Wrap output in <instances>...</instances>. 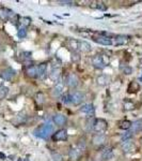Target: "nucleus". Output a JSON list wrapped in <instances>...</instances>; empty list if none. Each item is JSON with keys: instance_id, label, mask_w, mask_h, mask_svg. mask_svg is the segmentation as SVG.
<instances>
[{"instance_id": "58836bf2", "label": "nucleus", "mask_w": 142, "mask_h": 161, "mask_svg": "<svg viewBox=\"0 0 142 161\" xmlns=\"http://www.w3.org/2000/svg\"><path fill=\"white\" fill-rule=\"evenodd\" d=\"M141 130H142V128H141Z\"/></svg>"}, {"instance_id": "0eeeda50", "label": "nucleus", "mask_w": 142, "mask_h": 161, "mask_svg": "<svg viewBox=\"0 0 142 161\" xmlns=\"http://www.w3.org/2000/svg\"><path fill=\"white\" fill-rule=\"evenodd\" d=\"M66 139H68V132H66V130H64V129H61V130L55 132L53 136V140L55 142L65 141Z\"/></svg>"}, {"instance_id": "393cba45", "label": "nucleus", "mask_w": 142, "mask_h": 161, "mask_svg": "<svg viewBox=\"0 0 142 161\" xmlns=\"http://www.w3.org/2000/svg\"><path fill=\"white\" fill-rule=\"evenodd\" d=\"M131 127V121L129 120H123L120 123V128L123 129V130H128Z\"/></svg>"}, {"instance_id": "dca6fc26", "label": "nucleus", "mask_w": 142, "mask_h": 161, "mask_svg": "<svg viewBox=\"0 0 142 161\" xmlns=\"http://www.w3.org/2000/svg\"><path fill=\"white\" fill-rule=\"evenodd\" d=\"M59 75H60V67L53 66V69H51V71L49 73L50 79L53 80H55V82H57V80L59 79Z\"/></svg>"}, {"instance_id": "a211bd4d", "label": "nucleus", "mask_w": 142, "mask_h": 161, "mask_svg": "<svg viewBox=\"0 0 142 161\" xmlns=\"http://www.w3.org/2000/svg\"><path fill=\"white\" fill-rule=\"evenodd\" d=\"M113 44H115V45H122V44H125L127 43V37H125V36H117V37H114L112 41Z\"/></svg>"}, {"instance_id": "e433bc0d", "label": "nucleus", "mask_w": 142, "mask_h": 161, "mask_svg": "<svg viewBox=\"0 0 142 161\" xmlns=\"http://www.w3.org/2000/svg\"><path fill=\"white\" fill-rule=\"evenodd\" d=\"M97 8L100 9V10H106V6H104V3H103V2H99V6H97Z\"/></svg>"}, {"instance_id": "f704fd0d", "label": "nucleus", "mask_w": 142, "mask_h": 161, "mask_svg": "<svg viewBox=\"0 0 142 161\" xmlns=\"http://www.w3.org/2000/svg\"><path fill=\"white\" fill-rule=\"evenodd\" d=\"M53 158L55 161H62L61 155H59V154H53Z\"/></svg>"}, {"instance_id": "f8f14e48", "label": "nucleus", "mask_w": 142, "mask_h": 161, "mask_svg": "<svg viewBox=\"0 0 142 161\" xmlns=\"http://www.w3.org/2000/svg\"><path fill=\"white\" fill-rule=\"evenodd\" d=\"M63 90H64V84H63V83H61V82L57 83V85L53 87V96L55 98L60 97L62 93H63Z\"/></svg>"}, {"instance_id": "473e14b6", "label": "nucleus", "mask_w": 142, "mask_h": 161, "mask_svg": "<svg viewBox=\"0 0 142 161\" xmlns=\"http://www.w3.org/2000/svg\"><path fill=\"white\" fill-rule=\"evenodd\" d=\"M123 72H124V74H131L133 73V69L130 68V67H125V68L123 69Z\"/></svg>"}, {"instance_id": "412c9836", "label": "nucleus", "mask_w": 142, "mask_h": 161, "mask_svg": "<svg viewBox=\"0 0 142 161\" xmlns=\"http://www.w3.org/2000/svg\"><path fill=\"white\" fill-rule=\"evenodd\" d=\"M110 82V77L108 75H100V76L97 77V84L100 85V86H106L108 85Z\"/></svg>"}, {"instance_id": "2eb2a0df", "label": "nucleus", "mask_w": 142, "mask_h": 161, "mask_svg": "<svg viewBox=\"0 0 142 161\" xmlns=\"http://www.w3.org/2000/svg\"><path fill=\"white\" fill-rule=\"evenodd\" d=\"M53 123H55L57 126H64L66 123V118H65V116L64 115H62V114H56L55 116H53Z\"/></svg>"}, {"instance_id": "ddd939ff", "label": "nucleus", "mask_w": 142, "mask_h": 161, "mask_svg": "<svg viewBox=\"0 0 142 161\" xmlns=\"http://www.w3.org/2000/svg\"><path fill=\"white\" fill-rule=\"evenodd\" d=\"M80 112L86 115H93L94 114V106L91 103H86L80 108Z\"/></svg>"}, {"instance_id": "1a4fd4ad", "label": "nucleus", "mask_w": 142, "mask_h": 161, "mask_svg": "<svg viewBox=\"0 0 142 161\" xmlns=\"http://www.w3.org/2000/svg\"><path fill=\"white\" fill-rule=\"evenodd\" d=\"M106 141H107V136L102 133H99V134H96V136H94L92 140L93 144L96 145V146H102V145L105 144Z\"/></svg>"}, {"instance_id": "a878e982", "label": "nucleus", "mask_w": 142, "mask_h": 161, "mask_svg": "<svg viewBox=\"0 0 142 161\" xmlns=\"http://www.w3.org/2000/svg\"><path fill=\"white\" fill-rule=\"evenodd\" d=\"M9 93V88L6 86L0 87V99H4Z\"/></svg>"}, {"instance_id": "7ed1b4c3", "label": "nucleus", "mask_w": 142, "mask_h": 161, "mask_svg": "<svg viewBox=\"0 0 142 161\" xmlns=\"http://www.w3.org/2000/svg\"><path fill=\"white\" fill-rule=\"evenodd\" d=\"M71 98V103L74 105H79L82 103V101L84 100V95L81 92H74L69 95Z\"/></svg>"}, {"instance_id": "c756f323", "label": "nucleus", "mask_w": 142, "mask_h": 161, "mask_svg": "<svg viewBox=\"0 0 142 161\" xmlns=\"http://www.w3.org/2000/svg\"><path fill=\"white\" fill-rule=\"evenodd\" d=\"M131 136H133V132L131 131H127L122 136V141H125V140H130Z\"/></svg>"}, {"instance_id": "423d86ee", "label": "nucleus", "mask_w": 142, "mask_h": 161, "mask_svg": "<svg viewBox=\"0 0 142 161\" xmlns=\"http://www.w3.org/2000/svg\"><path fill=\"white\" fill-rule=\"evenodd\" d=\"M78 84H79V80L76 74L69 73L68 76H66V85H68L69 88H76L78 86Z\"/></svg>"}, {"instance_id": "aec40b11", "label": "nucleus", "mask_w": 142, "mask_h": 161, "mask_svg": "<svg viewBox=\"0 0 142 161\" xmlns=\"http://www.w3.org/2000/svg\"><path fill=\"white\" fill-rule=\"evenodd\" d=\"M79 47H80V50L82 52H84V53H90V52L92 51L91 44L88 43L87 41H80V42H79Z\"/></svg>"}, {"instance_id": "4468645a", "label": "nucleus", "mask_w": 142, "mask_h": 161, "mask_svg": "<svg viewBox=\"0 0 142 161\" xmlns=\"http://www.w3.org/2000/svg\"><path fill=\"white\" fill-rule=\"evenodd\" d=\"M94 41L99 44H102V45H111L112 44V39L105 37V36H99V37L94 38Z\"/></svg>"}, {"instance_id": "f257e3e1", "label": "nucleus", "mask_w": 142, "mask_h": 161, "mask_svg": "<svg viewBox=\"0 0 142 161\" xmlns=\"http://www.w3.org/2000/svg\"><path fill=\"white\" fill-rule=\"evenodd\" d=\"M53 132V127L49 124L43 125V126L38 127L37 130H34V136L38 137H41V139H46L50 136Z\"/></svg>"}, {"instance_id": "20e7f679", "label": "nucleus", "mask_w": 142, "mask_h": 161, "mask_svg": "<svg viewBox=\"0 0 142 161\" xmlns=\"http://www.w3.org/2000/svg\"><path fill=\"white\" fill-rule=\"evenodd\" d=\"M107 62L105 61V58L103 55H96L92 58V64L96 69H104L107 66Z\"/></svg>"}, {"instance_id": "6e6552de", "label": "nucleus", "mask_w": 142, "mask_h": 161, "mask_svg": "<svg viewBox=\"0 0 142 161\" xmlns=\"http://www.w3.org/2000/svg\"><path fill=\"white\" fill-rule=\"evenodd\" d=\"M15 74H16L15 70H13L11 68H8V69H4L3 71L0 73V76L6 80H12L13 77L15 76Z\"/></svg>"}, {"instance_id": "7c9ffc66", "label": "nucleus", "mask_w": 142, "mask_h": 161, "mask_svg": "<svg viewBox=\"0 0 142 161\" xmlns=\"http://www.w3.org/2000/svg\"><path fill=\"white\" fill-rule=\"evenodd\" d=\"M37 102L38 103V104H42V103L44 102V95L42 92L37 93Z\"/></svg>"}, {"instance_id": "f03ea898", "label": "nucleus", "mask_w": 142, "mask_h": 161, "mask_svg": "<svg viewBox=\"0 0 142 161\" xmlns=\"http://www.w3.org/2000/svg\"><path fill=\"white\" fill-rule=\"evenodd\" d=\"M107 127H108V124H107V121H106L105 119L97 118V119H95V120L93 121L92 129L95 132H97V133H102V132H105L106 131Z\"/></svg>"}, {"instance_id": "c9c22d12", "label": "nucleus", "mask_w": 142, "mask_h": 161, "mask_svg": "<svg viewBox=\"0 0 142 161\" xmlns=\"http://www.w3.org/2000/svg\"><path fill=\"white\" fill-rule=\"evenodd\" d=\"M59 3H61L62 6H72L74 2H72V1H59Z\"/></svg>"}, {"instance_id": "9b49d317", "label": "nucleus", "mask_w": 142, "mask_h": 161, "mask_svg": "<svg viewBox=\"0 0 142 161\" xmlns=\"http://www.w3.org/2000/svg\"><path fill=\"white\" fill-rule=\"evenodd\" d=\"M47 76V64H42L38 67V77H40L41 80L46 79Z\"/></svg>"}, {"instance_id": "f3484780", "label": "nucleus", "mask_w": 142, "mask_h": 161, "mask_svg": "<svg viewBox=\"0 0 142 161\" xmlns=\"http://www.w3.org/2000/svg\"><path fill=\"white\" fill-rule=\"evenodd\" d=\"M82 154V150L79 149V148H72L69 150V158H71L72 160H77L79 157L81 156Z\"/></svg>"}, {"instance_id": "4be33fe9", "label": "nucleus", "mask_w": 142, "mask_h": 161, "mask_svg": "<svg viewBox=\"0 0 142 161\" xmlns=\"http://www.w3.org/2000/svg\"><path fill=\"white\" fill-rule=\"evenodd\" d=\"M113 157V152L111 148H106L102 152V158L103 160H110Z\"/></svg>"}, {"instance_id": "72a5a7b5", "label": "nucleus", "mask_w": 142, "mask_h": 161, "mask_svg": "<svg viewBox=\"0 0 142 161\" xmlns=\"http://www.w3.org/2000/svg\"><path fill=\"white\" fill-rule=\"evenodd\" d=\"M62 102L63 103H71V98H69V95H65L62 99Z\"/></svg>"}, {"instance_id": "39448f33", "label": "nucleus", "mask_w": 142, "mask_h": 161, "mask_svg": "<svg viewBox=\"0 0 142 161\" xmlns=\"http://www.w3.org/2000/svg\"><path fill=\"white\" fill-rule=\"evenodd\" d=\"M121 147H122L124 153H134L136 150V146L131 140H125L121 142Z\"/></svg>"}, {"instance_id": "2f4dec72", "label": "nucleus", "mask_w": 142, "mask_h": 161, "mask_svg": "<svg viewBox=\"0 0 142 161\" xmlns=\"http://www.w3.org/2000/svg\"><path fill=\"white\" fill-rule=\"evenodd\" d=\"M124 108H125V110H133L134 104L131 102H125L124 103Z\"/></svg>"}, {"instance_id": "cd10ccee", "label": "nucleus", "mask_w": 142, "mask_h": 161, "mask_svg": "<svg viewBox=\"0 0 142 161\" xmlns=\"http://www.w3.org/2000/svg\"><path fill=\"white\" fill-rule=\"evenodd\" d=\"M17 35H18V37L22 39V38H25L26 37V35H27V30H26V28L25 27H22V28H19V30H18V32H17Z\"/></svg>"}, {"instance_id": "9d476101", "label": "nucleus", "mask_w": 142, "mask_h": 161, "mask_svg": "<svg viewBox=\"0 0 142 161\" xmlns=\"http://www.w3.org/2000/svg\"><path fill=\"white\" fill-rule=\"evenodd\" d=\"M13 15H14V13H13L12 10L7 9V8H1V9H0V19L2 20L10 19Z\"/></svg>"}, {"instance_id": "5701e85b", "label": "nucleus", "mask_w": 142, "mask_h": 161, "mask_svg": "<svg viewBox=\"0 0 142 161\" xmlns=\"http://www.w3.org/2000/svg\"><path fill=\"white\" fill-rule=\"evenodd\" d=\"M130 128H133V131H131V132H137V131L141 130V128H142V119H139V120H136V121H134V123H131Z\"/></svg>"}, {"instance_id": "bb28decb", "label": "nucleus", "mask_w": 142, "mask_h": 161, "mask_svg": "<svg viewBox=\"0 0 142 161\" xmlns=\"http://www.w3.org/2000/svg\"><path fill=\"white\" fill-rule=\"evenodd\" d=\"M69 47H72L74 51L78 50L79 42H78V41H76V40H71V41H69Z\"/></svg>"}, {"instance_id": "6ab92c4d", "label": "nucleus", "mask_w": 142, "mask_h": 161, "mask_svg": "<svg viewBox=\"0 0 142 161\" xmlns=\"http://www.w3.org/2000/svg\"><path fill=\"white\" fill-rule=\"evenodd\" d=\"M26 73L29 77H38V67L35 66H31L28 67L27 70H26Z\"/></svg>"}, {"instance_id": "b1692460", "label": "nucleus", "mask_w": 142, "mask_h": 161, "mask_svg": "<svg viewBox=\"0 0 142 161\" xmlns=\"http://www.w3.org/2000/svg\"><path fill=\"white\" fill-rule=\"evenodd\" d=\"M139 90V84L137 82H131L128 86V92H136Z\"/></svg>"}, {"instance_id": "4c0bfd02", "label": "nucleus", "mask_w": 142, "mask_h": 161, "mask_svg": "<svg viewBox=\"0 0 142 161\" xmlns=\"http://www.w3.org/2000/svg\"><path fill=\"white\" fill-rule=\"evenodd\" d=\"M139 80H140V82H142V70H141V74H140V76H139Z\"/></svg>"}, {"instance_id": "c85d7f7f", "label": "nucleus", "mask_w": 142, "mask_h": 161, "mask_svg": "<svg viewBox=\"0 0 142 161\" xmlns=\"http://www.w3.org/2000/svg\"><path fill=\"white\" fill-rule=\"evenodd\" d=\"M22 25H23V27H27V26H29L30 25V23H31V19H29V17H23L22 19Z\"/></svg>"}]
</instances>
